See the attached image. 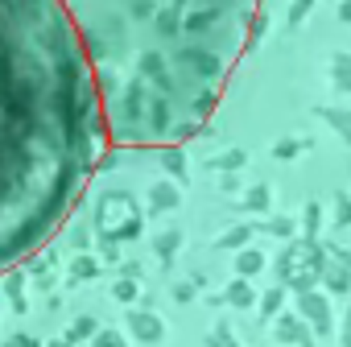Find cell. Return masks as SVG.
I'll list each match as a JSON object with an SVG mask.
<instances>
[{
  "label": "cell",
  "instance_id": "cell-1",
  "mask_svg": "<svg viewBox=\"0 0 351 347\" xmlns=\"http://www.w3.org/2000/svg\"><path fill=\"white\" fill-rule=\"evenodd\" d=\"M108 145L62 0H0V273L62 228Z\"/></svg>",
  "mask_w": 351,
  "mask_h": 347
},
{
  "label": "cell",
  "instance_id": "cell-2",
  "mask_svg": "<svg viewBox=\"0 0 351 347\" xmlns=\"http://www.w3.org/2000/svg\"><path fill=\"white\" fill-rule=\"evenodd\" d=\"M112 145H182L215 112L261 0H62Z\"/></svg>",
  "mask_w": 351,
  "mask_h": 347
},
{
  "label": "cell",
  "instance_id": "cell-3",
  "mask_svg": "<svg viewBox=\"0 0 351 347\" xmlns=\"http://www.w3.org/2000/svg\"><path fill=\"white\" fill-rule=\"evenodd\" d=\"M298 306H302V314L310 318V326H314L318 335H326V331H330V306H326V298H322V294H302V302H298Z\"/></svg>",
  "mask_w": 351,
  "mask_h": 347
},
{
  "label": "cell",
  "instance_id": "cell-4",
  "mask_svg": "<svg viewBox=\"0 0 351 347\" xmlns=\"http://www.w3.org/2000/svg\"><path fill=\"white\" fill-rule=\"evenodd\" d=\"M326 289L347 294V289H351V273H347V269H330V273H326Z\"/></svg>",
  "mask_w": 351,
  "mask_h": 347
},
{
  "label": "cell",
  "instance_id": "cell-5",
  "mask_svg": "<svg viewBox=\"0 0 351 347\" xmlns=\"http://www.w3.org/2000/svg\"><path fill=\"white\" fill-rule=\"evenodd\" d=\"M335 79H339V87H347V91H351V58H339V71H335Z\"/></svg>",
  "mask_w": 351,
  "mask_h": 347
},
{
  "label": "cell",
  "instance_id": "cell-6",
  "mask_svg": "<svg viewBox=\"0 0 351 347\" xmlns=\"http://www.w3.org/2000/svg\"><path fill=\"white\" fill-rule=\"evenodd\" d=\"M232 302H236V306H248V302H252L248 285H232Z\"/></svg>",
  "mask_w": 351,
  "mask_h": 347
},
{
  "label": "cell",
  "instance_id": "cell-7",
  "mask_svg": "<svg viewBox=\"0 0 351 347\" xmlns=\"http://www.w3.org/2000/svg\"><path fill=\"white\" fill-rule=\"evenodd\" d=\"M339 343H343V347H351V310L343 314V331H339Z\"/></svg>",
  "mask_w": 351,
  "mask_h": 347
},
{
  "label": "cell",
  "instance_id": "cell-8",
  "mask_svg": "<svg viewBox=\"0 0 351 347\" xmlns=\"http://www.w3.org/2000/svg\"><path fill=\"white\" fill-rule=\"evenodd\" d=\"M240 269H244V273H256V269H261V256H256V252H248V256L240 261Z\"/></svg>",
  "mask_w": 351,
  "mask_h": 347
},
{
  "label": "cell",
  "instance_id": "cell-9",
  "mask_svg": "<svg viewBox=\"0 0 351 347\" xmlns=\"http://www.w3.org/2000/svg\"><path fill=\"white\" fill-rule=\"evenodd\" d=\"M277 306H281V289H273V294H269V298H265V314H273V310H277Z\"/></svg>",
  "mask_w": 351,
  "mask_h": 347
},
{
  "label": "cell",
  "instance_id": "cell-10",
  "mask_svg": "<svg viewBox=\"0 0 351 347\" xmlns=\"http://www.w3.org/2000/svg\"><path fill=\"white\" fill-rule=\"evenodd\" d=\"M339 224H351V199H339Z\"/></svg>",
  "mask_w": 351,
  "mask_h": 347
},
{
  "label": "cell",
  "instance_id": "cell-11",
  "mask_svg": "<svg viewBox=\"0 0 351 347\" xmlns=\"http://www.w3.org/2000/svg\"><path fill=\"white\" fill-rule=\"evenodd\" d=\"M99 343H104V347H120V339H116V335H104Z\"/></svg>",
  "mask_w": 351,
  "mask_h": 347
},
{
  "label": "cell",
  "instance_id": "cell-12",
  "mask_svg": "<svg viewBox=\"0 0 351 347\" xmlns=\"http://www.w3.org/2000/svg\"><path fill=\"white\" fill-rule=\"evenodd\" d=\"M343 17H347V21H351V0H347V5H343Z\"/></svg>",
  "mask_w": 351,
  "mask_h": 347
}]
</instances>
